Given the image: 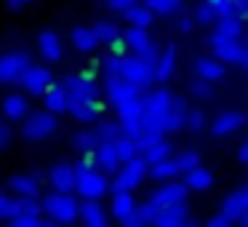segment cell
Instances as JSON below:
<instances>
[{"label": "cell", "mask_w": 248, "mask_h": 227, "mask_svg": "<svg viewBox=\"0 0 248 227\" xmlns=\"http://www.w3.org/2000/svg\"><path fill=\"white\" fill-rule=\"evenodd\" d=\"M171 99H173V94L168 91V88L150 91L144 99H141V131H139V136H136L139 152L166 136L163 134V118H166V113H168Z\"/></svg>", "instance_id": "cell-1"}, {"label": "cell", "mask_w": 248, "mask_h": 227, "mask_svg": "<svg viewBox=\"0 0 248 227\" xmlns=\"http://www.w3.org/2000/svg\"><path fill=\"white\" fill-rule=\"evenodd\" d=\"M83 200H102L109 193V177L91 166V155H86V163L75 166V190Z\"/></svg>", "instance_id": "cell-2"}, {"label": "cell", "mask_w": 248, "mask_h": 227, "mask_svg": "<svg viewBox=\"0 0 248 227\" xmlns=\"http://www.w3.org/2000/svg\"><path fill=\"white\" fill-rule=\"evenodd\" d=\"M40 209L51 216V222L70 227L78 222V209H80V203H78V198L72 193H56L54 190V193H48L40 200Z\"/></svg>", "instance_id": "cell-3"}, {"label": "cell", "mask_w": 248, "mask_h": 227, "mask_svg": "<svg viewBox=\"0 0 248 227\" xmlns=\"http://www.w3.org/2000/svg\"><path fill=\"white\" fill-rule=\"evenodd\" d=\"M144 179H147V161L141 158V152H139L136 158H131L128 163H123V166L112 174V179H109V190H112V195L115 193H131V190H136Z\"/></svg>", "instance_id": "cell-4"}, {"label": "cell", "mask_w": 248, "mask_h": 227, "mask_svg": "<svg viewBox=\"0 0 248 227\" xmlns=\"http://www.w3.org/2000/svg\"><path fill=\"white\" fill-rule=\"evenodd\" d=\"M32 65V56L24 49H8L0 54V86H11L19 83V78L27 72V67Z\"/></svg>", "instance_id": "cell-5"}, {"label": "cell", "mask_w": 248, "mask_h": 227, "mask_svg": "<svg viewBox=\"0 0 248 227\" xmlns=\"http://www.w3.org/2000/svg\"><path fill=\"white\" fill-rule=\"evenodd\" d=\"M59 131V118L51 113H27V118L22 120V136L27 142H43L48 136H54Z\"/></svg>", "instance_id": "cell-6"}, {"label": "cell", "mask_w": 248, "mask_h": 227, "mask_svg": "<svg viewBox=\"0 0 248 227\" xmlns=\"http://www.w3.org/2000/svg\"><path fill=\"white\" fill-rule=\"evenodd\" d=\"M120 78L128 86H134L136 91H147L155 83V70H152V65H144V62H139L136 56L128 54L120 59Z\"/></svg>", "instance_id": "cell-7"}, {"label": "cell", "mask_w": 248, "mask_h": 227, "mask_svg": "<svg viewBox=\"0 0 248 227\" xmlns=\"http://www.w3.org/2000/svg\"><path fill=\"white\" fill-rule=\"evenodd\" d=\"M67 97V104L75 102H99V86L88 75H67L59 83Z\"/></svg>", "instance_id": "cell-8"}, {"label": "cell", "mask_w": 248, "mask_h": 227, "mask_svg": "<svg viewBox=\"0 0 248 227\" xmlns=\"http://www.w3.org/2000/svg\"><path fill=\"white\" fill-rule=\"evenodd\" d=\"M211 51L221 65H237L246 67L248 62V49H246V38H235V40H208Z\"/></svg>", "instance_id": "cell-9"}, {"label": "cell", "mask_w": 248, "mask_h": 227, "mask_svg": "<svg viewBox=\"0 0 248 227\" xmlns=\"http://www.w3.org/2000/svg\"><path fill=\"white\" fill-rule=\"evenodd\" d=\"M184 200H187V187H184L179 179H173V182H163L160 190H155L147 203L160 214V211L171 209V206H176V203H184Z\"/></svg>", "instance_id": "cell-10"}, {"label": "cell", "mask_w": 248, "mask_h": 227, "mask_svg": "<svg viewBox=\"0 0 248 227\" xmlns=\"http://www.w3.org/2000/svg\"><path fill=\"white\" fill-rule=\"evenodd\" d=\"M51 83H54L51 67H38V65H30L27 72L19 78V86H22L27 94H32V97H43V94L48 91Z\"/></svg>", "instance_id": "cell-11"}, {"label": "cell", "mask_w": 248, "mask_h": 227, "mask_svg": "<svg viewBox=\"0 0 248 227\" xmlns=\"http://www.w3.org/2000/svg\"><path fill=\"white\" fill-rule=\"evenodd\" d=\"M219 214L224 216V219H230V222L246 225V219H248V190H246V184H240L235 193H230L224 200H221Z\"/></svg>", "instance_id": "cell-12"}, {"label": "cell", "mask_w": 248, "mask_h": 227, "mask_svg": "<svg viewBox=\"0 0 248 227\" xmlns=\"http://www.w3.org/2000/svg\"><path fill=\"white\" fill-rule=\"evenodd\" d=\"M115 113H118L115 120H118L123 136H128V139L136 142V136H139V131H141V97L134 99V102H128V104H123V107L115 110Z\"/></svg>", "instance_id": "cell-13"}, {"label": "cell", "mask_w": 248, "mask_h": 227, "mask_svg": "<svg viewBox=\"0 0 248 227\" xmlns=\"http://www.w3.org/2000/svg\"><path fill=\"white\" fill-rule=\"evenodd\" d=\"M104 97H107V102L112 110H120L123 104L139 99L141 91H136L134 86H128L123 78H109V81H104Z\"/></svg>", "instance_id": "cell-14"}, {"label": "cell", "mask_w": 248, "mask_h": 227, "mask_svg": "<svg viewBox=\"0 0 248 227\" xmlns=\"http://www.w3.org/2000/svg\"><path fill=\"white\" fill-rule=\"evenodd\" d=\"M187 113H189L187 99L173 94L171 104H168V113L163 118V134H176V131H182L184 123H187Z\"/></svg>", "instance_id": "cell-15"}, {"label": "cell", "mask_w": 248, "mask_h": 227, "mask_svg": "<svg viewBox=\"0 0 248 227\" xmlns=\"http://www.w3.org/2000/svg\"><path fill=\"white\" fill-rule=\"evenodd\" d=\"M176 65H179V54H176V46L168 43L166 49H160V54H157L155 59V81L157 83H168L173 75H176Z\"/></svg>", "instance_id": "cell-16"}, {"label": "cell", "mask_w": 248, "mask_h": 227, "mask_svg": "<svg viewBox=\"0 0 248 227\" xmlns=\"http://www.w3.org/2000/svg\"><path fill=\"white\" fill-rule=\"evenodd\" d=\"M38 54L43 56L48 65L59 62L62 56H64V40L59 38V32H54V30H43V32L38 35Z\"/></svg>", "instance_id": "cell-17"}, {"label": "cell", "mask_w": 248, "mask_h": 227, "mask_svg": "<svg viewBox=\"0 0 248 227\" xmlns=\"http://www.w3.org/2000/svg\"><path fill=\"white\" fill-rule=\"evenodd\" d=\"M91 163L96 166V171L104 174V177H112V174L120 168V161H118V155H115V145H112V142L96 145V150H93V155H91Z\"/></svg>", "instance_id": "cell-18"}, {"label": "cell", "mask_w": 248, "mask_h": 227, "mask_svg": "<svg viewBox=\"0 0 248 227\" xmlns=\"http://www.w3.org/2000/svg\"><path fill=\"white\" fill-rule=\"evenodd\" d=\"M78 219L83 222V227H109V214L99 200H83L78 209Z\"/></svg>", "instance_id": "cell-19"}, {"label": "cell", "mask_w": 248, "mask_h": 227, "mask_svg": "<svg viewBox=\"0 0 248 227\" xmlns=\"http://www.w3.org/2000/svg\"><path fill=\"white\" fill-rule=\"evenodd\" d=\"M243 123H246L243 113H237V110H224V113H219L214 118L211 134L214 136H230V134H235L237 129H243Z\"/></svg>", "instance_id": "cell-20"}, {"label": "cell", "mask_w": 248, "mask_h": 227, "mask_svg": "<svg viewBox=\"0 0 248 227\" xmlns=\"http://www.w3.org/2000/svg\"><path fill=\"white\" fill-rule=\"evenodd\" d=\"M0 110H3V120H8V123H19V120L27 118L30 113V102L24 94H8L6 99H3V104H0Z\"/></svg>", "instance_id": "cell-21"}, {"label": "cell", "mask_w": 248, "mask_h": 227, "mask_svg": "<svg viewBox=\"0 0 248 227\" xmlns=\"http://www.w3.org/2000/svg\"><path fill=\"white\" fill-rule=\"evenodd\" d=\"M224 72H227V67L221 65L216 56H198L195 59V75H198V81H205V83H216V81H221L224 78Z\"/></svg>", "instance_id": "cell-22"}, {"label": "cell", "mask_w": 248, "mask_h": 227, "mask_svg": "<svg viewBox=\"0 0 248 227\" xmlns=\"http://www.w3.org/2000/svg\"><path fill=\"white\" fill-rule=\"evenodd\" d=\"M48 182L56 193H72L75 190V166H70V163H56V166H51Z\"/></svg>", "instance_id": "cell-23"}, {"label": "cell", "mask_w": 248, "mask_h": 227, "mask_svg": "<svg viewBox=\"0 0 248 227\" xmlns=\"http://www.w3.org/2000/svg\"><path fill=\"white\" fill-rule=\"evenodd\" d=\"M99 113H102V104H99V102H75V104H67V115H70L75 123H80V126L93 123V120L99 118Z\"/></svg>", "instance_id": "cell-24"}, {"label": "cell", "mask_w": 248, "mask_h": 227, "mask_svg": "<svg viewBox=\"0 0 248 227\" xmlns=\"http://www.w3.org/2000/svg\"><path fill=\"white\" fill-rule=\"evenodd\" d=\"M179 182H182L187 190H198L200 193V190H208L211 184H214V174H211L208 168H203V166H195V168H189V171H184Z\"/></svg>", "instance_id": "cell-25"}, {"label": "cell", "mask_w": 248, "mask_h": 227, "mask_svg": "<svg viewBox=\"0 0 248 227\" xmlns=\"http://www.w3.org/2000/svg\"><path fill=\"white\" fill-rule=\"evenodd\" d=\"M8 190H11L14 195H32V198H38L40 182H38L35 174H16V177L8 179Z\"/></svg>", "instance_id": "cell-26"}, {"label": "cell", "mask_w": 248, "mask_h": 227, "mask_svg": "<svg viewBox=\"0 0 248 227\" xmlns=\"http://www.w3.org/2000/svg\"><path fill=\"white\" fill-rule=\"evenodd\" d=\"M235 38H243V19L232 16V19H219L208 40H235Z\"/></svg>", "instance_id": "cell-27"}, {"label": "cell", "mask_w": 248, "mask_h": 227, "mask_svg": "<svg viewBox=\"0 0 248 227\" xmlns=\"http://www.w3.org/2000/svg\"><path fill=\"white\" fill-rule=\"evenodd\" d=\"M72 46H75V51H80V54H91V51L99 49L96 35H93V30L86 27V24L72 27Z\"/></svg>", "instance_id": "cell-28"}, {"label": "cell", "mask_w": 248, "mask_h": 227, "mask_svg": "<svg viewBox=\"0 0 248 227\" xmlns=\"http://www.w3.org/2000/svg\"><path fill=\"white\" fill-rule=\"evenodd\" d=\"M43 102H46V113H51V115H64L67 113V97H64L59 83H51L48 91L43 94Z\"/></svg>", "instance_id": "cell-29"}, {"label": "cell", "mask_w": 248, "mask_h": 227, "mask_svg": "<svg viewBox=\"0 0 248 227\" xmlns=\"http://www.w3.org/2000/svg\"><path fill=\"white\" fill-rule=\"evenodd\" d=\"M147 177L155 179V182H173V179L179 177V168L176 163H173V158H166V161L160 163H152V166H147Z\"/></svg>", "instance_id": "cell-30"}, {"label": "cell", "mask_w": 248, "mask_h": 227, "mask_svg": "<svg viewBox=\"0 0 248 227\" xmlns=\"http://www.w3.org/2000/svg\"><path fill=\"white\" fill-rule=\"evenodd\" d=\"M136 211V200L131 193H115L112 195V216L118 222H125Z\"/></svg>", "instance_id": "cell-31"}, {"label": "cell", "mask_w": 248, "mask_h": 227, "mask_svg": "<svg viewBox=\"0 0 248 227\" xmlns=\"http://www.w3.org/2000/svg\"><path fill=\"white\" fill-rule=\"evenodd\" d=\"M125 22H128V27H141V30H150L152 19H155V14L150 11L147 6H141V3H136L134 8H128V11L123 14Z\"/></svg>", "instance_id": "cell-32"}, {"label": "cell", "mask_w": 248, "mask_h": 227, "mask_svg": "<svg viewBox=\"0 0 248 227\" xmlns=\"http://www.w3.org/2000/svg\"><path fill=\"white\" fill-rule=\"evenodd\" d=\"M141 158L147 161V166H152V163H160L166 158H173V147H171V142L160 139L155 145H150L147 150H141Z\"/></svg>", "instance_id": "cell-33"}, {"label": "cell", "mask_w": 248, "mask_h": 227, "mask_svg": "<svg viewBox=\"0 0 248 227\" xmlns=\"http://www.w3.org/2000/svg\"><path fill=\"white\" fill-rule=\"evenodd\" d=\"M91 30H93V35H96L99 46H112L115 40H120V27L115 22H96Z\"/></svg>", "instance_id": "cell-34"}, {"label": "cell", "mask_w": 248, "mask_h": 227, "mask_svg": "<svg viewBox=\"0 0 248 227\" xmlns=\"http://www.w3.org/2000/svg\"><path fill=\"white\" fill-rule=\"evenodd\" d=\"M141 6H147L157 16H173V14L182 11L184 0H141Z\"/></svg>", "instance_id": "cell-35"}, {"label": "cell", "mask_w": 248, "mask_h": 227, "mask_svg": "<svg viewBox=\"0 0 248 227\" xmlns=\"http://www.w3.org/2000/svg\"><path fill=\"white\" fill-rule=\"evenodd\" d=\"M93 139H96V145H104V142H115L118 136H123V131H120L118 120H102L99 123L96 131H91Z\"/></svg>", "instance_id": "cell-36"}, {"label": "cell", "mask_w": 248, "mask_h": 227, "mask_svg": "<svg viewBox=\"0 0 248 227\" xmlns=\"http://www.w3.org/2000/svg\"><path fill=\"white\" fill-rule=\"evenodd\" d=\"M112 145H115V155H118L120 166H123V163H128L131 158L139 155V147H136V142H134V139H128V136H118V139H115Z\"/></svg>", "instance_id": "cell-37"}, {"label": "cell", "mask_w": 248, "mask_h": 227, "mask_svg": "<svg viewBox=\"0 0 248 227\" xmlns=\"http://www.w3.org/2000/svg\"><path fill=\"white\" fill-rule=\"evenodd\" d=\"M195 22L203 24V27L216 22V3L214 0H200L198 8H195Z\"/></svg>", "instance_id": "cell-38"}, {"label": "cell", "mask_w": 248, "mask_h": 227, "mask_svg": "<svg viewBox=\"0 0 248 227\" xmlns=\"http://www.w3.org/2000/svg\"><path fill=\"white\" fill-rule=\"evenodd\" d=\"M72 147H75L78 152H83V155H93L96 139H93L91 131H75V134H72Z\"/></svg>", "instance_id": "cell-39"}, {"label": "cell", "mask_w": 248, "mask_h": 227, "mask_svg": "<svg viewBox=\"0 0 248 227\" xmlns=\"http://www.w3.org/2000/svg\"><path fill=\"white\" fill-rule=\"evenodd\" d=\"M157 54H160V46H157L152 38L147 40L144 46H139V49H134V51H131V56H136L139 62H144V65H152V67H155Z\"/></svg>", "instance_id": "cell-40"}, {"label": "cell", "mask_w": 248, "mask_h": 227, "mask_svg": "<svg viewBox=\"0 0 248 227\" xmlns=\"http://www.w3.org/2000/svg\"><path fill=\"white\" fill-rule=\"evenodd\" d=\"M147 40H150V32H147V30H141V27H128V30H123V43H125V49H128V51L144 46Z\"/></svg>", "instance_id": "cell-41"}, {"label": "cell", "mask_w": 248, "mask_h": 227, "mask_svg": "<svg viewBox=\"0 0 248 227\" xmlns=\"http://www.w3.org/2000/svg\"><path fill=\"white\" fill-rule=\"evenodd\" d=\"M173 163H176L179 174H184V171H189V168L200 166V155L195 150H184V152H179V155L173 158Z\"/></svg>", "instance_id": "cell-42"}, {"label": "cell", "mask_w": 248, "mask_h": 227, "mask_svg": "<svg viewBox=\"0 0 248 227\" xmlns=\"http://www.w3.org/2000/svg\"><path fill=\"white\" fill-rule=\"evenodd\" d=\"M19 200V214H27V216H40L43 209H40V200L32 198V195H16Z\"/></svg>", "instance_id": "cell-43"}, {"label": "cell", "mask_w": 248, "mask_h": 227, "mask_svg": "<svg viewBox=\"0 0 248 227\" xmlns=\"http://www.w3.org/2000/svg\"><path fill=\"white\" fill-rule=\"evenodd\" d=\"M19 214V200L16 195H0V219H14Z\"/></svg>", "instance_id": "cell-44"}, {"label": "cell", "mask_w": 248, "mask_h": 227, "mask_svg": "<svg viewBox=\"0 0 248 227\" xmlns=\"http://www.w3.org/2000/svg\"><path fill=\"white\" fill-rule=\"evenodd\" d=\"M205 123H208V118H205L203 110H189V113H187V123H184V129L192 131V134H200V131L205 129Z\"/></svg>", "instance_id": "cell-45"}, {"label": "cell", "mask_w": 248, "mask_h": 227, "mask_svg": "<svg viewBox=\"0 0 248 227\" xmlns=\"http://www.w3.org/2000/svg\"><path fill=\"white\" fill-rule=\"evenodd\" d=\"M48 222H43L40 216H27V214H16L14 219H8V227H46Z\"/></svg>", "instance_id": "cell-46"}, {"label": "cell", "mask_w": 248, "mask_h": 227, "mask_svg": "<svg viewBox=\"0 0 248 227\" xmlns=\"http://www.w3.org/2000/svg\"><path fill=\"white\" fill-rule=\"evenodd\" d=\"M99 70H102L104 81H109V78H120V59L118 56H107V59L99 65Z\"/></svg>", "instance_id": "cell-47"}, {"label": "cell", "mask_w": 248, "mask_h": 227, "mask_svg": "<svg viewBox=\"0 0 248 227\" xmlns=\"http://www.w3.org/2000/svg\"><path fill=\"white\" fill-rule=\"evenodd\" d=\"M189 94H192L195 99H211L214 97V88H211V83H205V81H192L189 83Z\"/></svg>", "instance_id": "cell-48"}, {"label": "cell", "mask_w": 248, "mask_h": 227, "mask_svg": "<svg viewBox=\"0 0 248 227\" xmlns=\"http://www.w3.org/2000/svg\"><path fill=\"white\" fill-rule=\"evenodd\" d=\"M139 0H107V8L112 14H125L128 8H134Z\"/></svg>", "instance_id": "cell-49"}, {"label": "cell", "mask_w": 248, "mask_h": 227, "mask_svg": "<svg viewBox=\"0 0 248 227\" xmlns=\"http://www.w3.org/2000/svg\"><path fill=\"white\" fill-rule=\"evenodd\" d=\"M11 139H14L11 126H8V120H3V118H0V150H6V147L11 145Z\"/></svg>", "instance_id": "cell-50"}, {"label": "cell", "mask_w": 248, "mask_h": 227, "mask_svg": "<svg viewBox=\"0 0 248 227\" xmlns=\"http://www.w3.org/2000/svg\"><path fill=\"white\" fill-rule=\"evenodd\" d=\"M120 225H123V227H150L144 219H141V214H139V211H134V214H131L125 222H120Z\"/></svg>", "instance_id": "cell-51"}, {"label": "cell", "mask_w": 248, "mask_h": 227, "mask_svg": "<svg viewBox=\"0 0 248 227\" xmlns=\"http://www.w3.org/2000/svg\"><path fill=\"white\" fill-rule=\"evenodd\" d=\"M205 227H235V222H230V219H224L221 214H216V216H211V219L205 222Z\"/></svg>", "instance_id": "cell-52"}, {"label": "cell", "mask_w": 248, "mask_h": 227, "mask_svg": "<svg viewBox=\"0 0 248 227\" xmlns=\"http://www.w3.org/2000/svg\"><path fill=\"white\" fill-rule=\"evenodd\" d=\"M237 161H240V163L248 161V147H246V142H240V145H237Z\"/></svg>", "instance_id": "cell-53"}, {"label": "cell", "mask_w": 248, "mask_h": 227, "mask_svg": "<svg viewBox=\"0 0 248 227\" xmlns=\"http://www.w3.org/2000/svg\"><path fill=\"white\" fill-rule=\"evenodd\" d=\"M152 227H198V225H195V222L187 216V219H184V222H179V225H152Z\"/></svg>", "instance_id": "cell-54"}, {"label": "cell", "mask_w": 248, "mask_h": 227, "mask_svg": "<svg viewBox=\"0 0 248 227\" xmlns=\"http://www.w3.org/2000/svg\"><path fill=\"white\" fill-rule=\"evenodd\" d=\"M179 32H192V19H182V22H179Z\"/></svg>", "instance_id": "cell-55"}, {"label": "cell", "mask_w": 248, "mask_h": 227, "mask_svg": "<svg viewBox=\"0 0 248 227\" xmlns=\"http://www.w3.org/2000/svg\"><path fill=\"white\" fill-rule=\"evenodd\" d=\"M24 3H30V0H6V6L11 8V11H19V8L24 6Z\"/></svg>", "instance_id": "cell-56"}, {"label": "cell", "mask_w": 248, "mask_h": 227, "mask_svg": "<svg viewBox=\"0 0 248 227\" xmlns=\"http://www.w3.org/2000/svg\"><path fill=\"white\" fill-rule=\"evenodd\" d=\"M46 227H64V225H56V222H48Z\"/></svg>", "instance_id": "cell-57"}, {"label": "cell", "mask_w": 248, "mask_h": 227, "mask_svg": "<svg viewBox=\"0 0 248 227\" xmlns=\"http://www.w3.org/2000/svg\"><path fill=\"white\" fill-rule=\"evenodd\" d=\"M240 227H246V225H240Z\"/></svg>", "instance_id": "cell-58"}]
</instances>
